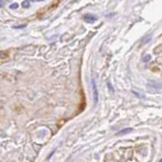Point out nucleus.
<instances>
[{"label": "nucleus", "mask_w": 162, "mask_h": 162, "mask_svg": "<svg viewBox=\"0 0 162 162\" xmlns=\"http://www.w3.org/2000/svg\"><path fill=\"white\" fill-rule=\"evenodd\" d=\"M83 19L87 23H93L97 20V17L93 15V14H85V15L83 16Z\"/></svg>", "instance_id": "2"}, {"label": "nucleus", "mask_w": 162, "mask_h": 162, "mask_svg": "<svg viewBox=\"0 0 162 162\" xmlns=\"http://www.w3.org/2000/svg\"><path fill=\"white\" fill-rule=\"evenodd\" d=\"M92 84V90H93V100H94V103L96 104L98 101V91H97V87H96V83H95L94 80L91 81Z\"/></svg>", "instance_id": "1"}, {"label": "nucleus", "mask_w": 162, "mask_h": 162, "mask_svg": "<svg viewBox=\"0 0 162 162\" xmlns=\"http://www.w3.org/2000/svg\"><path fill=\"white\" fill-rule=\"evenodd\" d=\"M35 1H39V2H40V1H44V0H35Z\"/></svg>", "instance_id": "8"}, {"label": "nucleus", "mask_w": 162, "mask_h": 162, "mask_svg": "<svg viewBox=\"0 0 162 162\" xmlns=\"http://www.w3.org/2000/svg\"><path fill=\"white\" fill-rule=\"evenodd\" d=\"M145 57H146V58H144V59H143V61H144V62H147V61H148V60L151 59V56H150V55H147V56H145Z\"/></svg>", "instance_id": "6"}, {"label": "nucleus", "mask_w": 162, "mask_h": 162, "mask_svg": "<svg viewBox=\"0 0 162 162\" xmlns=\"http://www.w3.org/2000/svg\"><path fill=\"white\" fill-rule=\"evenodd\" d=\"M31 1H32V0H26V1H23V2H22V6L25 7V8H29Z\"/></svg>", "instance_id": "4"}, {"label": "nucleus", "mask_w": 162, "mask_h": 162, "mask_svg": "<svg viewBox=\"0 0 162 162\" xmlns=\"http://www.w3.org/2000/svg\"><path fill=\"white\" fill-rule=\"evenodd\" d=\"M4 5V0H0V7H2Z\"/></svg>", "instance_id": "7"}, {"label": "nucleus", "mask_w": 162, "mask_h": 162, "mask_svg": "<svg viewBox=\"0 0 162 162\" xmlns=\"http://www.w3.org/2000/svg\"><path fill=\"white\" fill-rule=\"evenodd\" d=\"M130 132H132V129L131 128H127V129H124V130L120 131L118 135H120V136H122V135H125V134H128L130 133Z\"/></svg>", "instance_id": "3"}, {"label": "nucleus", "mask_w": 162, "mask_h": 162, "mask_svg": "<svg viewBox=\"0 0 162 162\" xmlns=\"http://www.w3.org/2000/svg\"><path fill=\"white\" fill-rule=\"evenodd\" d=\"M19 3H12L10 5V8L11 9H16V8H19Z\"/></svg>", "instance_id": "5"}]
</instances>
